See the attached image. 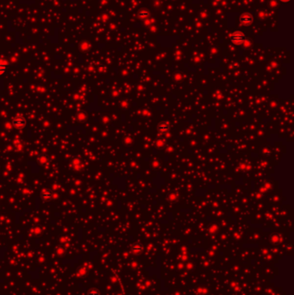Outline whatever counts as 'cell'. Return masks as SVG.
Returning <instances> with one entry per match:
<instances>
[{
  "label": "cell",
  "mask_w": 294,
  "mask_h": 295,
  "mask_svg": "<svg viewBox=\"0 0 294 295\" xmlns=\"http://www.w3.org/2000/svg\"><path fill=\"white\" fill-rule=\"evenodd\" d=\"M7 70V62L3 60H0V76L5 74Z\"/></svg>",
  "instance_id": "cell-4"
},
{
  "label": "cell",
  "mask_w": 294,
  "mask_h": 295,
  "mask_svg": "<svg viewBox=\"0 0 294 295\" xmlns=\"http://www.w3.org/2000/svg\"><path fill=\"white\" fill-rule=\"evenodd\" d=\"M26 119L22 116H17L13 120H12V124L17 128H24L26 125Z\"/></svg>",
  "instance_id": "cell-2"
},
{
  "label": "cell",
  "mask_w": 294,
  "mask_h": 295,
  "mask_svg": "<svg viewBox=\"0 0 294 295\" xmlns=\"http://www.w3.org/2000/svg\"><path fill=\"white\" fill-rule=\"evenodd\" d=\"M42 198H51V195H52V193H50V192H49V191H44L43 193H42Z\"/></svg>",
  "instance_id": "cell-5"
},
{
  "label": "cell",
  "mask_w": 294,
  "mask_h": 295,
  "mask_svg": "<svg viewBox=\"0 0 294 295\" xmlns=\"http://www.w3.org/2000/svg\"><path fill=\"white\" fill-rule=\"evenodd\" d=\"M253 20H254V18H253L252 15L249 14V13H247V14L243 15V16L241 17V19H240L241 23H242L243 24L245 25L250 24L253 22Z\"/></svg>",
  "instance_id": "cell-3"
},
{
  "label": "cell",
  "mask_w": 294,
  "mask_h": 295,
  "mask_svg": "<svg viewBox=\"0 0 294 295\" xmlns=\"http://www.w3.org/2000/svg\"><path fill=\"white\" fill-rule=\"evenodd\" d=\"M280 1H282V2H288V1H290V0H280Z\"/></svg>",
  "instance_id": "cell-6"
},
{
  "label": "cell",
  "mask_w": 294,
  "mask_h": 295,
  "mask_svg": "<svg viewBox=\"0 0 294 295\" xmlns=\"http://www.w3.org/2000/svg\"><path fill=\"white\" fill-rule=\"evenodd\" d=\"M245 38H246L245 34H244L243 31H236V32H234V33L231 35V36H230L231 42H232L233 43H235V44H237V45L243 43L244 41H245Z\"/></svg>",
  "instance_id": "cell-1"
}]
</instances>
